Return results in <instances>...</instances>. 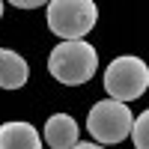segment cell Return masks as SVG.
Wrapping results in <instances>:
<instances>
[{"label":"cell","mask_w":149,"mask_h":149,"mask_svg":"<svg viewBox=\"0 0 149 149\" xmlns=\"http://www.w3.org/2000/svg\"><path fill=\"white\" fill-rule=\"evenodd\" d=\"M98 69V54L90 42H60L51 57H48V72L54 74L60 84L66 86H78V84H86L95 74Z\"/></svg>","instance_id":"cell-1"},{"label":"cell","mask_w":149,"mask_h":149,"mask_svg":"<svg viewBox=\"0 0 149 149\" xmlns=\"http://www.w3.org/2000/svg\"><path fill=\"white\" fill-rule=\"evenodd\" d=\"M0 15H3V3H0Z\"/></svg>","instance_id":"cell-11"},{"label":"cell","mask_w":149,"mask_h":149,"mask_svg":"<svg viewBox=\"0 0 149 149\" xmlns=\"http://www.w3.org/2000/svg\"><path fill=\"white\" fill-rule=\"evenodd\" d=\"M78 122L69 113H51L45 122V143L51 149H72L78 143Z\"/></svg>","instance_id":"cell-5"},{"label":"cell","mask_w":149,"mask_h":149,"mask_svg":"<svg viewBox=\"0 0 149 149\" xmlns=\"http://www.w3.org/2000/svg\"><path fill=\"white\" fill-rule=\"evenodd\" d=\"M98 9L93 0H54L48 3V27L63 42H78L95 27Z\"/></svg>","instance_id":"cell-2"},{"label":"cell","mask_w":149,"mask_h":149,"mask_svg":"<svg viewBox=\"0 0 149 149\" xmlns=\"http://www.w3.org/2000/svg\"><path fill=\"white\" fill-rule=\"evenodd\" d=\"M146 86H149V69L140 57H116L104 69V90L110 102L128 104L146 93Z\"/></svg>","instance_id":"cell-3"},{"label":"cell","mask_w":149,"mask_h":149,"mask_svg":"<svg viewBox=\"0 0 149 149\" xmlns=\"http://www.w3.org/2000/svg\"><path fill=\"white\" fill-rule=\"evenodd\" d=\"M27 60L9 48H0V86L3 90H21L27 84Z\"/></svg>","instance_id":"cell-7"},{"label":"cell","mask_w":149,"mask_h":149,"mask_svg":"<svg viewBox=\"0 0 149 149\" xmlns=\"http://www.w3.org/2000/svg\"><path fill=\"white\" fill-rule=\"evenodd\" d=\"M18 9H36V6H42V0H12Z\"/></svg>","instance_id":"cell-9"},{"label":"cell","mask_w":149,"mask_h":149,"mask_svg":"<svg viewBox=\"0 0 149 149\" xmlns=\"http://www.w3.org/2000/svg\"><path fill=\"white\" fill-rule=\"evenodd\" d=\"M72 149H104V146H98V143H81V140H78Z\"/></svg>","instance_id":"cell-10"},{"label":"cell","mask_w":149,"mask_h":149,"mask_svg":"<svg viewBox=\"0 0 149 149\" xmlns=\"http://www.w3.org/2000/svg\"><path fill=\"white\" fill-rule=\"evenodd\" d=\"M0 149H42V137L30 122H3L0 125Z\"/></svg>","instance_id":"cell-6"},{"label":"cell","mask_w":149,"mask_h":149,"mask_svg":"<svg viewBox=\"0 0 149 149\" xmlns=\"http://www.w3.org/2000/svg\"><path fill=\"white\" fill-rule=\"evenodd\" d=\"M131 137H134V146L137 149H149V110H143L140 116H134Z\"/></svg>","instance_id":"cell-8"},{"label":"cell","mask_w":149,"mask_h":149,"mask_svg":"<svg viewBox=\"0 0 149 149\" xmlns=\"http://www.w3.org/2000/svg\"><path fill=\"white\" fill-rule=\"evenodd\" d=\"M131 122H134V113L128 110V104L104 98V102H95L90 107L86 128L98 146H104V143H122L131 134Z\"/></svg>","instance_id":"cell-4"}]
</instances>
